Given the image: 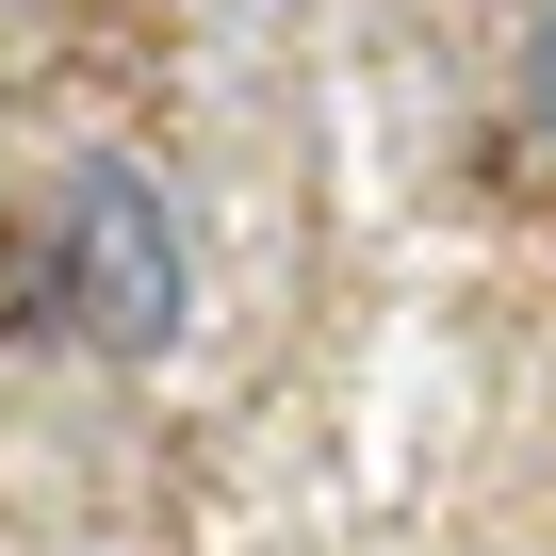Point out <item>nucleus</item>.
Segmentation results:
<instances>
[{
	"label": "nucleus",
	"instance_id": "1",
	"mask_svg": "<svg viewBox=\"0 0 556 556\" xmlns=\"http://www.w3.org/2000/svg\"><path fill=\"white\" fill-rule=\"evenodd\" d=\"M50 295L99 328V344H164L180 328V229L131 164H66L50 197Z\"/></svg>",
	"mask_w": 556,
	"mask_h": 556
},
{
	"label": "nucleus",
	"instance_id": "2",
	"mask_svg": "<svg viewBox=\"0 0 556 556\" xmlns=\"http://www.w3.org/2000/svg\"><path fill=\"white\" fill-rule=\"evenodd\" d=\"M540 131H556V17H540Z\"/></svg>",
	"mask_w": 556,
	"mask_h": 556
}]
</instances>
